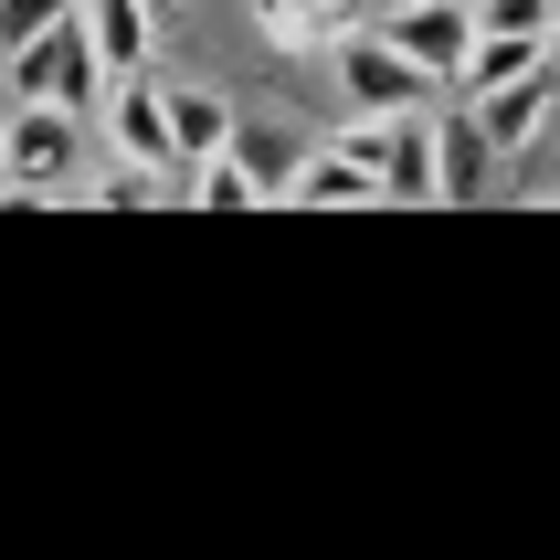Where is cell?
Here are the masks:
<instances>
[{
	"instance_id": "cell-1",
	"label": "cell",
	"mask_w": 560,
	"mask_h": 560,
	"mask_svg": "<svg viewBox=\"0 0 560 560\" xmlns=\"http://www.w3.org/2000/svg\"><path fill=\"white\" fill-rule=\"evenodd\" d=\"M0 180H11L22 212L43 201V190H74V180H85V117L54 106V95H22L11 127H0Z\"/></svg>"
},
{
	"instance_id": "cell-2",
	"label": "cell",
	"mask_w": 560,
	"mask_h": 560,
	"mask_svg": "<svg viewBox=\"0 0 560 560\" xmlns=\"http://www.w3.org/2000/svg\"><path fill=\"white\" fill-rule=\"evenodd\" d=\"M22 95H54V106H74V117H95V106L117 95V63L95 54L85 11H74V22H54L43 43H11V106H22Z\"/></svg>"
},
{
	"instance_id": "cell-3",
	"label": "cell",
	"mask_w": 560,
	"mask_h": 560,
	"mask_svg": "<svg viewBox=\"0 0 560 560\" xmlns=\"http://www.w3.org/2000/svg\"><path fill=\"white\" fill-rule=\"evenodd\" d=\"M95 127H106V149L138 159V170H159V180H180V117H170V85L159 74H117V95L95 106Z\"/></svg>"
},
{
	"instance_id": "cell-4",
	"label": "cell",
	"mask_w": 560,
	"mask_h": 560,
	"mask_svg": "<svg viewBox=\"0 0 560 560\" xmlns=\"http://www.w3.org/2000/svg\"><path fill=\"white\" fill-rule=\"evenodd\" d=\"M328 63H339L349 106H392V117H402V106H423V95H455V85L434 74V63H412V54H402V43H392L381 22H360V32H349V43H339Z\"/></svg>"
},
{
	"instance_id": "cell-5",
	"label": "cell",
	"mask_w": 560,
	"mask_h": 560,
	"mask_svg": "<svg viewBox=\"0 0 560 560\" xmlns=\"http://www.w3.org/2000/svg\"><path fill=\"white\" fill-rule=\"evenodd\" d=\"M296 212H392V180H381L360 149H307V170H296V190H285Z\"/></svg>"
},
{
	"instance_id": "cell-6",
	"label": "cell",
	"mask_w": 560,
	"mask_h": 560,
	"mask_svg": "<svg viewBox=\"0 0 560 560\" xmlns=\"http://www.w3.org/2000/svg\"><path fill=\"white\" fill-rule=\"evenodd\" d=\"M381 32H392L412 63H434L444 85H455V74H466V54H476V0H402Z\"/></svg>"
},
{
	"instance_id": "cell-7",
	"label": "cell",
	"mask_w": 560,
	"mask_h": 560,
	"mask_svg": "<svg viewBox=\"0 0 560 560\" xmlns=\"http://www.w3.org/2000/svg\"><path fill=\"white\" fill-rule=\"evenodd\" d=\"M254 32H265V54H285V63H328L360 22H349L339 0H265V11H254Z\"/></svg>"
},
{
	"instance_id": "cell-8",
	"label": "cell",
	"mask_w": 560,
	"mask_h": 560,
	"mask_svg": "<svg viewBox=\"0 0 560 560\" xmlns=\"http://www.w3.org/2000/svg\"><path fill=\"white\" fill-rule=\"evenodd\" d=\"M550 63H560V32H476L455 95H508V85H529V74H550Z\"/></svg>"
},
{
	"instance_id": "cell-9",
	"label": "cell",
	"mask_w": 560,
	"mask_h": 560,
	"mask_svg": "<svg viewBox=\"0 0 560 560\" xmlns=\"http://www.w3.org/2000/svg\"><path fill=\"white\" fill-rule=\"evenodd\" d=\"M476 117H487L498 159H518V149L539 138V127L560 117V63H550V74H529V85H508V95H476Z\"/></svg>"
},
{
	"instance_id": "cell-10",
	"label": "cell",
	"mask_w": 560,
	"mask_h": 560,
	"mask_svg": "<svg viewBox=\"0 0 560 560\" xmlns=\"http://www.w3.org/2000/svg\"><path fill=\"white\" fill-rule=\"evenodd\" d=\"M434 138H444V201H476L487 170H498V138H487V117H476V95H466V106H444Z\"/></svg>"
},
{
	"instance_id": "cell-11",
	"label": "cell",
	"mask_w": 560,
	"mask_h": 560,
	"mask_svg": "<svg viewBox=\"0 0 560 560\" xmlns=\"http://www.w3.org/2000/svg\"><path fill=\"white\" fill-rule=\"evenodd\" d=\"M85 32L117 74H149V43H159V0H85Z\"/></svg>"
},
{
	"instance_id": "cell-12",
	"label": "cell",
	"mask_w": 560,
	"mask_h": 560,
	"mask_svg": "<svg viewBox=\"0 0 560 560\" xmlns=\"http://www.w3.org/2000/svg\"><path fill=\"white\" fill-rule=\"evenodd\" d=\"M170 117H180V159H222L233 138H244L233 95H212V85H170Z\"/></svg>"
},
{
	"instance_id": "cell-13",
	"label": "cell",
	"mask_w": 560,
	"mask_h": 560,
	"mask_svg": "<svg viewBox=\"0 0 560 560\" xmlns=\"http://www.w3.org/2000/svg\"><path fill=\"white\" fill-rule=\"evenodd\" d=\"M180 201H201V212H254L265 180L244 170V149H222V159H190V170H180Z\"/></svg>"
},
{
	"instance_id": "cell-14",
	"label": "cell",
	"mask_w": 560,
	"mask_h": 560,
	"mask_svg": "<svg viewBox=\"0 0 560 560\" xmlns=\"http://www.w3.org/2000/svg\"><path fill=\"white\" fill-rule=\"evenodd\" d=\"M74 190H85L95 212H149V201H159L170 180H159V170H138V159H117V170H85Z\"/></svg>"
},
{
	"instance_id": "cell-15",
	"label": "cell",
	"mask_w": 560,
	"mask_h": 560,
	"mask_svg": "<svg viewBox=\"0 0 560 560\" xmlns=\"http://www.w3.org/2000/svg\"><path fill=\"white\" fill-rule=\"evenodd\" d=\"M85 0H0V43H43L54 22H74Z\"/></svg>"
},
{
	"instance_id": "cell-16",
	"label": "cell",
	"mask_w": 560,
	"mask_h": 560,
	"mask_svg": "<svg viewBox=\"0 0 560 560\" xmlns=\"http://www.w3.org/2000/svg\"><path fill=\"white\" fill-rule=\"evenodd\" d=\"M349 22H392V11H402V0H339Z\"/></svg>"
},
{
	"instance_id": "cell-17",
	"label": "cell",
	"mask_w": 560,
	"mask_h": 560,
	"mask_svg": "<svg viewBox=\"0 0 560 560\" xmlns=\"http://www.w3.org/2000/svg\"><path fill=\"white\" fill-rule=\"evenodd\" d=\"M550 201H560V180H550Z\"/></svg>"
},
{
	"instance_id": "cell-18",
	"label": "cell",
	"mask_w": 560,
	"mask_h": 560,
	"mask_svg": "<svg viewBox=\"0 0 560 560\" xmlns=\"http://www.w3.org/2000/svg\"><path fill=\"white\" fill-rule=\"evenodd\" d=\"M159 11H170V0H159Z\"/></svg>"
}]
</instances>
